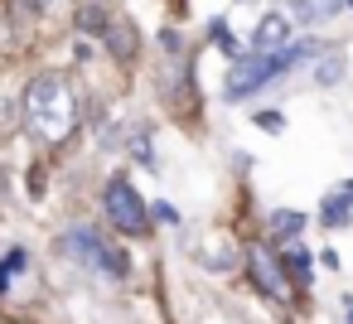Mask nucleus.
<instances>
[{
	"label": "nucleus",
	"instance_id": "obj_17",
	"mask_svg": "<svg viewBox=\"0 0 353 324\" xmlns=\"http://www.w3.org/2000/svg\"><path fill=\"white\" fill-rule=\"evenodd\" d=\"M348 6H353V0H348Z\"/></svg>",
	"mask_w": 353,
	"mask_h": 324
},
{
	"label": "nucleus",
	"instance_id": "obj_10",
	"mask_svg": "<svg viewBox=\"0 0 353 324\" xmlns=\"http://www.w3.org/2000/svg\"><path fill=\"white\" fill-rule=\"evenodd\" d=\"M25 266V247H15V252H6V261H0V295L10 290V281H15V271Z\"/></svg>",
	"mask_w": 353,
	"mask_h": 324
},
{
	"label": "nucleus",
	"instance_id": "obj_3",
	"mask_svg": "<svg viewBox=\"0 0 353 324\" xmlns=\"http://www.w3.org/2000/svg\"><path fill=\"white\" fill-rule=\"evenodd\" d=\"M63 252L78 256L83 266H97V271L112 276V281H126V276H131V256H126L121 247H112L97 227H73V232H63Z\"/></svg>",
	"mask_w": 353,
	"mask_h": 324
},
{
	"label": "nucleus",
	"instance_id": "obj_4",
	"mask_svg": "<svg viewBox=\"0 0 353 324\" xmlns=\"http://www.w3.org/2000/svg\"><path fill=\"white\" fill-rule=\"evenodd\" d=\"M102 208H107V218H112V227L117 232H126V237H141V232H150V213H145V199L126 184V179H112L107 189H102Z\"/></svg>",
	"mask_w": 353,
	"mask_h": 324
},
{
	"label": "nucleus",
	"instance_id": "obj_1",
	"mask_svg": "<svg viewBox=\"0 0 353 324\" xmlns=\"http://www.w3.org/2000/svg\"><path fill=\"white\" fill-rule=\"evenodd\" d=\"M25 126L49 141V145H63L78 126V97L73 88L59 78V73H39L30 88H25Z\"/></svg>",
	"mask_w": 353,
	"mask_h": 324
},
{
	"label": "nucleus",
	"instance_id": "obj_6",
	"mask_svg": "<svg viewBox=\"0 0 353 324\" xmlns=\"http://www.w3.org/2000/svg\"><path fill=\"white\" fill-rule=\"evenodd\" d=\"M285 44H290V20L285 15H266L256 25V34H252V54H276Z\"/></svg>",
	"mask_w": 353,
	"mask_h": 324
},
{
	"label": "nucleus",
	"instance_id": "obj_13",
	"mask_svg": "<svg viewBox=\"0 0 353 324\" xmlns=\"http://www.w3.org/2000/svg\"><path fill=\"white\" fill-rule=\"evenodd\" d=\"M314 78H319V88H334V83L343 78V59H339V54H329V59L319 63V73H314Z\"/></svg>",
	"mask_w": 353,
	"mask_h": 324
},
{
	"label": "nucleus",
	"instance_id": "obj_11",
	"mask_svg": "<svg viewBox=\"0 0 353 324\" xmlns=\"http://www.w3.org/2000/svg\"><path fill=\"white\" fill-rule=\"evenodd\" d=\"M285 271H290L295 281H310V252H305V247H290V252H285Z\"/></svg>",
	"mask_w": 353,
	"mask_h": 324
},
{
	"label": "nucleus",
	"instance_id": "obj_7",
	"mask_svg": "<svg viewBox=\"0 0 353 324\" xmlns=\"http://www.w3.org/2000/svg\"><path fill=\"white\" fill-rule=\"evenodd\" d=\"M290 6H295V20L300 25H329L343 10V0H290Z\"/></svg>",
	"mask_w": 353,
	"mask_h": 324
},
{
	"label": "nucleus",
	"instance_id": "obj_2",
	"mask_svg": "<svg viewBox=\"0 0 353 324\" xmlns=\"http://www.w3.org/2000/svg\"><path fill=\"white\" fill-rule=\"evenodd\" d=\"M319 54V44H285V49H276V54H252V59H237V68L228 73V83H223V97L228 102H242V97H252L261 83H271V78H281V73H290L300 59H314Z\"/></svg>",
	"mask_w": 353,
	"mask_h": 324
},
{
	"label": "nucleus",
	"instance_id": "obj_14",
	"mask_svg": "<svg viewBox=\"0 0 353 324\" xmlns=\"http://www.w3.org/2000/svg\"><path fill=\"white\" fill-rule=\"evenodd\" d=\"M256 126H261V131H271V136H281V131H285L281 112H256Z\"/></svg>",
	"mask_w": 353,
	"mask_h": 324
},
{
	"label": "nucleus",
	"instance_id": "obj_12",
	"mask_svg": "<svg viewBox=\"0 0 353 324\" xmlns=\"http://www.w3.org/2000/svg\"><path fill=\"white\" fill-rule=\"evenodd\" d=\"M213 44L228 54V59H242V49H237V39H232V30L223 25V20H213Z\"/></svg>",
	"mask_w": 353,
	"mask_h": 324
},
{
	"label": "nucleus",
	"instance_id": "obj_5",
	"mask_svg": "<svg viewBox=\"0 0 353 324\" xmlns=\"http://www.w3.org/2000/svg\"><path fill=\"white\" fill-rule=\"evenodd\" d=\"M252 276H256V285H261L271 300H290V290H285V271H281V261H276L266 247L252 252Z\"/></svg>",
	"mask_w": 353,
	"mask_h": 324
},
{
	"label": "nucleus",
	"instance_id": "obj_9",
	"mask_svg": "<svg viewBox=\"0 0 353 324\" xmlns=\"http://www.w3.org/2000/svg\"><path fill=\"white\" fill-rule=\"evenodd\" d=\"M348 203H353V199H343V189H334V194L324 199V223H329V227H343V223H348V213H353Z\"/></svg>",
	"mask_w": 353,
	"mask_h": 324
},
{
	"label": "nucleus",
	"instance_id": "obj_16",
	"mask_svg": "<svg viewBox=\"0 0 353 324\" xmlns=\"http://www.w3.org/2000/svg\"><path fill=\"white\" fill-rule=\"evenodd\" d=\"M348 324H353V300H348Z\"/></svg>",
	"mask_w": 353,
	"mask_h": 324
},
{
	"label": "nucleus",
	"instance_id": "obj_8",
	"mask_svg": "<svg viewBox=\"0 0 353 324\" xmlns=\"http://www.w3.org/2000/svg\"><path fill=\"white\" fill-rule=\"evenodd\" d=\"M266 232H276V237H295V232H305V213L276 208V213H266Z\"/></svg>",
	"mask_w": 353,
	"mask_h": 324
},
{
	"label": "nucleus",
	"instance_id": "obj_15",
	"mask_svg": "<svg viewBox=\"0 0 353 324\" xmlns=\"http://www.w3.org/2000/svg\"><path fill=\"white\" fill-rule=\"evenodd\" d=\"M20 10H49V0H20Z\"/></svg>",
	"mask_w": 353,
	"mask_h": 324
}]
</instances>
